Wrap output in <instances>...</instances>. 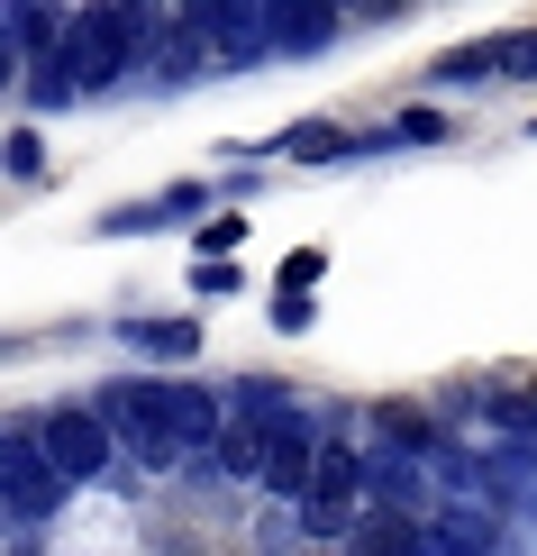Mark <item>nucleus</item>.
Here are the masks:
<instances>
[{
  "mask_svg": "<svg viewBox=\"0 0 537 556\" xmlns=\"http://www.w3.org/2000/svg\"><path fill=\"white\" fill-rule=\"evenodd\" d=\"M155 28H165L155 10H74V37H64V74H74L82 91L119 83L128 64H137V46H146Z\"/></svg>",
  "mask_w": 537,
  "mask_h": 556,
  "instance_id": "obj_1",
  "label": "nucleus"
},
{
  "mask_svg": "<svg viewBox=\"0 0 537 556\" xmlns=\"http://www.w3.org/2000/svg\"><path fill=\"white\" fill-rule=\"evenodd\" d=\"M91 410L128 438V456L146 475H174L182 456H192V447H182V429H174V410H165V383H146V375H137V383H101V402H91Z\"/></svg>",
  "mask_w": 537,
  "mask_h": 556,
  "instance_id": "obj_2",
  "label": "nucleus"
},
{
  "mask_svg": "<svg viewBox=\"0 0 537 556\" xmlns=\"http://www.w3.org/2000/svg\"><path fill=\"white\" fill-rule=\"evenodd\" d=\"M37 447L55 456V475H64V483H101L110 466H119V438H110V420H101L91 402L46 410V420H37Z\"/></svg>",
  "mask_w": 537,
  "mask_h": 556,
  "instance_id": "obj_3",
  "label": "nucleus"
},
{
  "mask_svg": "<svg viewBox=\"0 0 537 556\" xmlns=\"http://www.w3.org/2000/svg\"><path fill=\"white\" fill-rule=\"evenodd\" d=\"M356 520H365V466H356V447L329 438L319 483H310V502H301V539H356Z\"/></svg>",
  "mask_w": 537,
  "mask_h": 556,
  "instance_id": "obj_4",
  "label": "nucleus"
},
{
  "mask_svg": "<svg viewBox=\"0 0 537 556\" xmlns=\"http://www.w3.org/2000/svg\"><path fill=\"white\" fill-rule=\"evenodd\" d=\"M64 493H74V483H64V475H55V456L37 447V420H18V429H10V520H18V529L55 520V511H64Z\"/></svg>",
  "mask_w": 537,
  "mask_h": 556,
  "instance_id": "obj_5",
  "label": "nucleus"
},
{
  "mask_svg": "<svg viewBox=\"0 0 537 556\" xmlns=\"http://www.w3.org/2000/svg\"><path fill=\"white\" fill-rule=\"evenodd\" d=\"M319 456H329V447H319V429L292 410V420L273 429V456H265V493H273V502H310V483H319Z\"/></svg>",
  "mask_w": 537,
  "mask_h": 556,
  "instance_id": "obj_6",
  "label": "nucleus"
},
{
  "mask_svg": "<svg viewBox=\"0 0 537 556\" xmlns=\"http://www.w3.org/2000/svg\"><path fill=\"white\" fill-rule=\"evenodd\" d=\"M265 456H273V429H265V420H228L219 447H209V475H228V483H265Z\"/></svg>",
  "mask_w": 537,
  "mask_h": 556,
  "instance_id": "obj_7",
  "label": "nucleus"
},
{
  "mask_svg": "<svg viewBox=\"0 0 537 556\" xmlns=\"http://www.w3.org/2000/svg\"><path fill=\"white\" fill-rule=\"evenodd\" d=\"M165 410H174V429H182V447L209 466V447H219V429H228V402H209L201 383H165Z\"/></svg>",
  "mask_w": 537,
  "mask_h": 556,
  "instance_id": "obj_8",
  "label": "nucleus"
},
{
  "mask_svg": "<svg viewBox=\"0 0 537 556\" xmlns=\"http://www.w3.org/2000/svg\"><path fill=\"white\" fill-rule=\"evenodd\" d=\"M346 547L356 556H429V529H419V511H365Z\"/></svg>",
  "mask_w": 537,
  "mask_h": 556,
  "instance_id": "obj_9",
  "label": "nucleus"
},
{
  "mask_svg": "<svg viewBox=\"0 0 537 556\" xmlns=\"http://www.w3.org/2000/svg\"><path fill=\"white\" fill-rule=\"evenodd\" d=\"M228 420H273V429H283L292 420V392L273 375H246V383H228Z\"/></svg>",
  "mask_w": 537,
  "mask_h": 556,
  "instance_id": "obj_10",
  "label": "nucleus"
},
{
  "mask_svg": "<svg viewBox=\"0 0 537 556\" xmlns=\"http://www.w3.org/2000/svg\"><path fill=\"white\" fill-rule=\"evenodd\" d=\"M128 346H155V356H201V329L192 319H119Z\"/></svg>",
  "mask_w": 537,
  "mask_h": 556,
  "instance_id": "obj_11",
  "label": "nucleus"
},
{
  "mask_svg": "<svg viewBox=\"0 0 537 556\" xmlns=\"http://www.w3.org/2000/svg\"><path fill=\"white\" fill-rule=\"evenodd\" d=\"M346 147H356V137H346L337 119H301V128H292V155H301V165H329V155H346Z\"/></svg>",
  "mask_w": 537,
  "mask_h": 556,
  "instance_id": "obj_12",
  "label": "nucleus"
},
{
  "mask_svg": "<svg viewBox=\"0 0 537 556\" xmlns=\"http://www.w3.org/2000/svg\"><path fill=\"white\" fill-rule=\"evenodd\" d=\"M273 37H283V46H329L337 37V10H273Z\"/></svg>",
  "mask_w": 537,
  "mask_h": 556,
  "instance_id": "obj_13",
  "label": "nucleus"
},
{
  "mask_svg": "<svg viewBox=\"0 0 537 556\" xmlns=\"http://www.w3.org/2000/svg\"><path fill=\"white\" fill-rule=\"evenodd\" d=\"M483 64L501 74V46H456V55H437L429 74H437V83H483Z\"/></svg>",
  "mask_w": 537,
  "mask_h": 556,
  "instance_id": "obj_14",
  "label": "nucleus"
},
{
  "mask_svg": "<svg viewBox=\"0 0 537 556\" xmlns=\"http://www.w3.org/2000/svg\"><path fill=\"white\" fill-rule=\"evenodd\" d=\"M383 137H392V147H437V137H447V119H437V110H401Z\"/></svg>",
  "mask_w": 537,
  "mask_h": 556,
  "instance_id": "obj_15",
  "label": "nucleus"
},
{
  "mask_svg": "<svg viewBox=\"0 0 537 556\" xmlns=\"http://www.w3.org/2000/svg\"><path fill=\"white\" fill-rule=\"evenodd\" d=\"M493 46H501V74H520V83L537 74V28L528 37H493Z\"/></svg>",
  "mask_w": 537,
  "mask_h": 556,
  "instance_id": "obj_16",
  "label": "nucleus"
},
{
  "mask_svg": "<svg viewBox=\"0 0 537 556\" xmlns=\"http://www.w3.org/2000/svg\"><path fill=\"white\" fill-rule=\"evenodd\" d=\"M238 238H246V219H238V211H219V219L201 228V247H238Z\"/></svg>",
  "mask_w": 537,
  "mask_h": 556,
  "instance_id": "obj_17",
  "label": "nucleus"
}]
</instances>
